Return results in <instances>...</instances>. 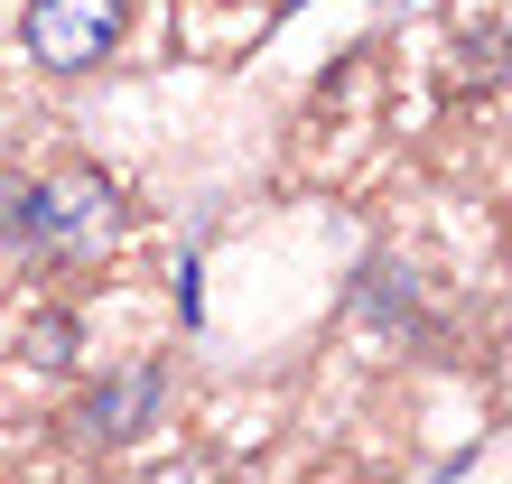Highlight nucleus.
<instances>
[{
  "label": "nucleus",
  "instance_id": "obj_3",
  "mask_svg": "<svg viewBox=\"0 0 512 484\" xmlns=\"http://www.w3.org/2000/svg\"><path fill=\"white\" fill-rule=\"evenodd\" d=\"M159 410H168V363H131L84 391V438H140Z\"/></svg>",
  "mask_w": 512,
  "mask_h": 484
},
{
  "label": "nucleus",
  "instance_id": "obj_4",
  "mask_svg": "<svg viewBox=\"0 0 512 484\" xmlns=\"http://www.w3.org/2000/svg\"><path fill=\"white\" fill-rule=\"evenodd\" d=\"M28 363H38V373H66V363H75V317L66 308L28 317Z\"/></svg>",
  "mask_w": 512,
  "mask_h": 484
},
{
  "label": "nucleus",
  "instance_id": "obj_2",
  "mask_svg": "<svg viewBox=\"0 0 512 484\" xmlns=\"http://www.w3.org/2000/svg\"><path fill=\"white\" fill-rule=\"evenodd\" d=\"M122 28H131V0H28V10H19V47H28L38 75L75 84V75L112 66Z\"/></svg>",
  "mask_w": 512,
  "mask_h": 484
},
{
  "label": "nucleus",
  "instance_id": "obj_1",
  "mask_svg": "<svg viewBox=\"0 0 512 484\" xmlns=\"http://www.w3.org/2000/svg\"><path fill=\"white\" fill-rule=\"evenodd\" d=\"M122 187L103 168H56V177H0V233L56 261H94L122 242Z\"/></svg>",
  "mask_w": 512,
  "mask_h": 484
}]
</instances>
